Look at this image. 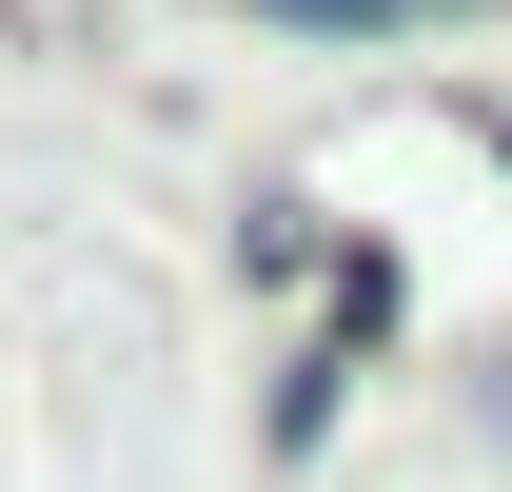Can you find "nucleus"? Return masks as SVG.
Returning a JSON list of instances; mask_svg holds the SVG:
<instances>
[{
    "mask_svg": "<svg viewBox=\"0 0 512 492\" xmlns=\"http://www.w3.org/2000/svg\"><path fill=\"white\" fill-rule=\"evenodd\" d=\"M335 394H355V355H335V335H316V355H276V414H256V453L296 473V453L335 433Z\"/></svg>",
    "mask_w": 512,
    "mask_h": 492,
    "instance_id": "1",
    "label": "nucleus"
},
{
    "mask_svg": "<svg viewBox=\"0 0 512 492\" xmlns=\"http://www.w3.org/2000/svg\"><path fill=\"white\" fill-rule=\"evenodd\" d=\"M276 40H414V20H493V0H256Z\"/></svg>",
    "mask_w": 512,
    "mask_h": 492,
    "instance_id": "2",
    "label": "nucleus"
},
{
    "mask_svg": "<svg viewBox=\"0 0 512 492\" xmlns=\"http://www.w3.org/2000/svg\"><path fill=\"white\" fill-rule=\"evenodd\" d=\"M493 158H512V99H493Z\"/></svg>",
    "mask_w": 512,
    "mask_h": 492,
    "instance_id": "3",
    "label": "nucleus"
}]
</instances>
